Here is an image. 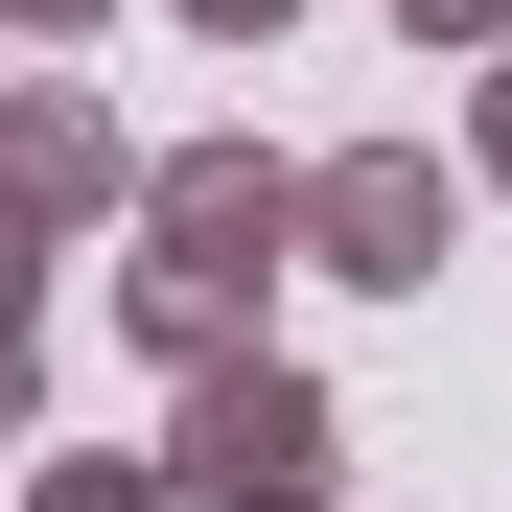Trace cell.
I'll list each match as a JSON object with an SVG mask.
<instances>
[{"label": "cell", "mask_w": 512, "mask_h": 512, "mask_svg": "<svg viewBox=\"0 0 512 512\" xmlns=\"http://www.w3.org/2000/svg\"><path fill=\"white\" fill-rule=\"evenodd\" d=\"M303 443H326V419H303L280 373H256V396H210V466H233V489H303Z\"/></svg>", "instance_id": "1"}]
</instances>
